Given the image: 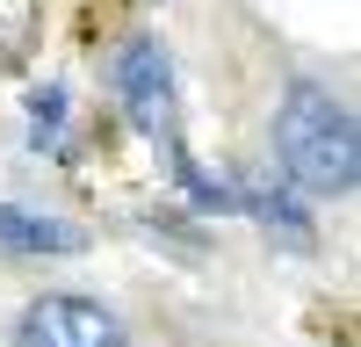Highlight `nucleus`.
I'll list each match as a JSON object with an SVG mask.
<instances>
[{"instance_id":"1","label":"nucleus","mask_w":361,"mask_h":347,"mask_svg":"<svg viewBox=\"0 0 361 347\" xmlns=\"http://www.w3.org/2000/svg\"><path fill=\"white\" fill-rule=\"evenodd\" d=\"M275 159L296 195H354L361 181V130L354 109L325 80H289L275 102Z\"/></svg>"},{"instance_id":"2","label":"nucleus","mask_w":361,"mask_h":347,"mask_svg":"<svg viewBox=\"0 0 361 347\" xmlns=\"http://www.w3.org/2000/svg\"><path fill=\"white\" fill-rule=\"evenodd\" d=\"M116 95H123L130 109V123L145 138H159L173 145V116H180V95H173V58L159 37H123V51H116Z\"/></svg>"},{"instance_id":"3","label":"nucleus","mask_w":361,"mask_h":347,"mask_svg":"<svg viewBox=\"0 0 361 347\" xmlns=\"http://www.w3.org/2000/svg\"><path fill=\"white\" fill-rule=\"evenodd\" d=\"M15 347H130V333L94 297H37L15 318Z\"/></svg>"},{"instance_id":"4","label":"nucleus","mask_w":361,"mask_h":347,"mask_svg":"<svg viewBox=\"0 0 361 347\" xmlns=\"http://www.w3.org/2000/svg\"><path fill=\"white\" fill-rule=\"evenodd\" d=\"M0 246H15V253H80L87 231L66 224V217H37V210L0 202Z\"/></svg>"},{"instance_id":"5","label":"nucleus","mask_w":361,"mask_h":347,"mask_svg":"<svg viewBox=\"0 0 361 347\" xmlns=\"http://www.w3.org/2000/svg\"><path fill=\"white\" fill-rule=\"evenodd\" d=\"M238 210H253L267 231H282L289 246H311V210L296 202L289 181H275V188H238Z\"/></svg>"},{"instance_id":"6","label":"nucleus","mask_w":361,"mask_h":347,"mask_svg":"<svg viewBox=\"0 0 361 347\" xmlns=\"http://www.w3.org/2000/svg\"><path fill=\"white\" fill-rule=\"evenodd\" d=\"M29 145H37V152H58V145H66V87L37 95V109H29Z\"/></svg>"}]
</instances>
